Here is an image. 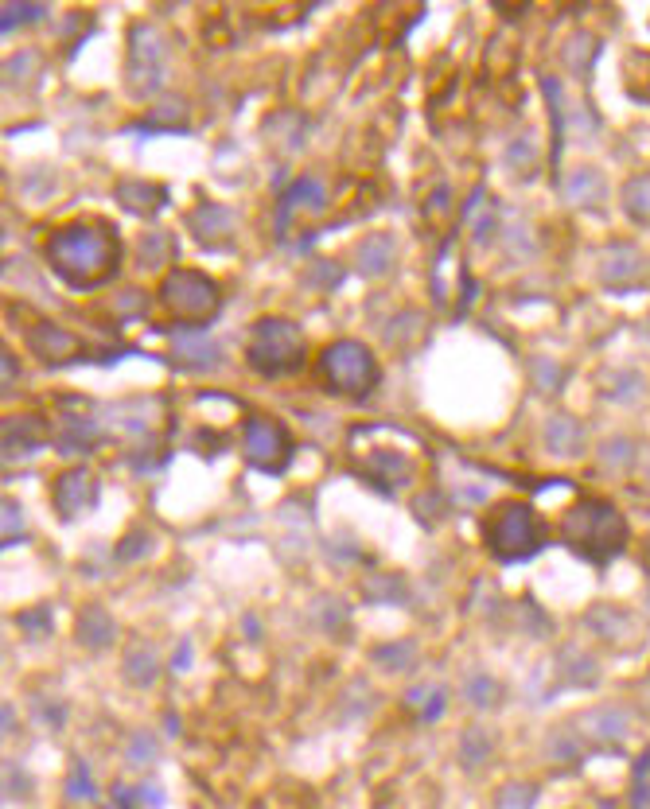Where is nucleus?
<instances>
[{
  "mask_svg": "<svg viewBox=\"0 0 650 809\" xmlns=\"http://www.w3.org/2000/svg\"><path fill=\"white\" fill-rule=\"evenodd\" d=\"M43 257L55 269V277L71 288H94L106 277H113L117 261H121V242L117 230L98 218H78L59 226L47 242H43Z\"/></svg>",
  "mask_w": 650,
  "mask_h": 809,
  "instance_id": "1",
  "label": "nucleus"
},
{
  "mask_svg": "<svg viewBox=\"0 0 650 809\" xmlns=\"http://www.w3.org/2000/svg\"><path fill=\"white\" fill-rule=\"evenodd\" d=\"M561 526H565V545L592 564L612 561L627 545V522L604 498H580Z\"/></svg>",
  "mask_w": 650,
  "mask_h": 809,
  "instance_id": "2",
  "label": "nucleus"
},
{
  "mask_svg": "<svg viewBox=\"0 0 650 809\" xmlns=\"http://www.w3.org/2000/svg\"><path fill=\"white\" fill-rule=\"evenodd\" d=\"M304 351L308 347H304V335H300L296 323L265 316L253 323L246 358H250V366L261 378H285V374L304 366Z\"/></svg>",
  "mask_w": 650,
  "mask_h": 809,
  "instance_id": "3",
  "label": "nucleus"
},
{
  "mask_svg": "<svg viewBox=\"0 0 650 809\" xmlns=\"http://www.w3.org/2000/svg\"><path fill=\"white\" fill-rule=\"evenodd\" d=\"M320 378H324V386L331 393L355 397V401L370 397L378 389V382H382L370 347H362L355 339H339V343L324 347V354H320Z\"/></svg>",
  "mask_w": 650,
  "mask_h": 809,
  "instance_id": "4",
  "label": "nucleus"
},
{
  "mask_svg": "<svg viewBox=\"0 0 650 809\" xmlns=\"http://www.w3.org/2000/svg\"><path fill=\"white\" fill-rule=\"evenodd\" d=\"M542 545H545V526L526 502L503 506V510L491 518V526H487V549L503 564L530 561Z\"/></svg>",
  "mask_w": 650,
  "mask_h": 809,
  "instance_id": "5",
  "label": "nucleus"
},
{
  "mask_svg": "<svg viewBox=\"0 0 650 809\" xmlns=\"http://www.w3.org/2000/svg\"><path fill=\"white\" fill-rule=\"evenodd\" d=\"M160 304L183 327H203V323H211L218 316L222 292H218V284L211 277L191 273V269H176L160 284Z\"/></svg>",
  "mask_w": 650,
  "mask_h": 809,
  "instance_id": "6",
  "label": "nucleus"
},
{
  "mask_svg": "<svg viewBox=\"0 0 650 809\" xmlns=\"http://www.w3.org/2000/svg\"><path fill=\"white\" fill-rule=\"evenodd\" d=\"M242 456L257 471H285L292 459V436L289 428L273 417H250L242 424Z\"/></svg>",
  "mask_w": 650,
  "mask_h": 809,
  "instance_id": "7",
  "label": "nucleus"
},
{
  "mask_svg": "<svg viewBox=\"0 0 650 809\" xmlns=\"http://www.w3.org/2000/svg\"><path fill=\"white\" fill-rule=\"evenodd\" d=\"M129 86L137 98H152L164 86V39L148 24L129 32Z\"/></svg>",
  "mask_w": 650,
  "mask_h": 809,
  "instance_id": "8",
  "label": "nucleus"
},
{
  "mask_svg": "<svg viewBox=\"0 0 650 809\" xmlns=\"http://www.w3.org/2000/svg\"><path fill=\"white\" fill-rule=\"evenodd\" d=\"M355 463H359L362 479H370L382 494L401 491V487L413 479V456H409V452H398V448H378V452L355 448Z\"/></svg>",
  "mask_w": 650,
  "mask_h": 809,
  "instance_id": "9",
  "label": "nucleus"
},
{
  "mask_svg": "<svg viewBox=\"0 0 650 809\" xmlns=\"http://www.w3.org/2000/svg\"><path fill=\"white\" fill-rule=\"evenodd\" d=\"M94 502H98V475L90 467H71V471L59 475V483H55V510H59V518L71 522L78 514H86Z\"/></svg>",
  "mask_w": 650,
  "mask_h": 809,
  "instance_id": "10",
  "label": "nucleus"
},
{
  "mask_svg": "<svg viewBox=\"0 0 650 809\" xmlns=\"http://www.w3.org/2000/svg\"><path fill=\"white\" fill-rule=\"evenodd\" d=\"M32 351L43 358V362H51V366H59V362H71L82 354V343L74 339L71 331H63V327H55V323H39L36 331H32Z\"/></svg>",
  "mask_w": 650,
  "mask_h": 809,
  "instance_id": "11",
  "label": "nucleus"
},
{
  "mask_svg": "<svg viewBox=\"0 0 650 809\" xmlns=\"http://www.w3.org/2000/svg\"><path fill=\"white\" fill-rule=\"evenodd\" d=\"M43 432L47 428L36 417H8L4 421V456H28V452H36L39 444L47 440Z\"/></svg>",
  "mask_w": 650,
  "mask_h": 809,
  "instance_id": "12",
  "label": "nucleus"
},
{
  "mask_svg": "<svg viewBox=\"0 0 650 809\" xmlns=\"http://www.w3.org/2000/svg\"><path fill=\"white\" fill-rule=\"evenodd\" d=\"M191 230H195V238H199V242L215 246V242H222V238L234 230V214L226 211V207L207 203V207H199V211L191 214Z\"/></svg>",
  "mask_w": 650,
  "mask_h": 809,
  "instance_id": "13",
  "label": "nucleus"
},
{
  "mask_svg": "<svg viewBox=\"0 0 650 809\" xmlns=\"http://www.w3.org/2000/svg\"><path fill=\"white\" fill-rule=\"evenodd\" d=\"M600 273H604L608 284H631L643 277V257L631 246H612L608 257H604V265H600Z\"/></svg>",
  "mask_w": 650,
  "mask_h": 809,
  "instance_id": "14",
  "label": "nucleus"
},
{
  "mask_svg": "<svg viewBox=\"0 0 650 809\" xmlns=\"http://www.w3.org/2000/svg\"><path fill=\"white\" fill-rule=\"evenodd\" d=\"M545 444L553 456H580L584 452V436H580V424L573 417H553L545 424Z\"/></svg>",
  "mask_w": 650,
  "mask_h": 809,
  "instance_id": "15",
  "label": "nucleus"
},
{
  "mask_svg": "<svg viewBox=\"0 0 650 809\" xmlns=\"http://www.w3.org/2000/svg\"><path fill=\"white\" fill-rule=\"evenodd\" d=\"M78 638L90 646V650H102V646H113V638H117V627H113V619H109L106 611H98V607H90L86 615H82V623H78Z\"/></svg>",
  "mask_w": 650,
  "mask_h": 809,
  "instance_id": "16",
  "label": "nucleus"
},
{
  "mask_svg": "<svg viewBox=\"0 0 650 809\" xmlns=\"http://www.w3.org/2000/svg\"><path fill=\"white\" fill-rule=\"evenodd\" d=\"M164 199H168V195H164V187H156V183H125V187H121V203L133 207V211L152 214Z\"/></svg>",
  "mask_w": 650,
  "mask_h": 809,
  "instance_id": "17",
  "label": "nucleus"
},
{
  "mask_svg": "<svg viewBox=\"0 0 650 809\" xmlns=\"http://www.w3.org/2000/svg\"><path fill=\"white\" fill-rule=\"evenodd\" d=\"M176 362L183 366H215L218 362V347L215 343H207V339H180L176 343Z\"/></svg>",
  "mask_w": 650,
  "mask_h": 809,
  "instance_id": "18",
  "label": "nucleus"
},
{
  "mask_svg": "<svg viewBox=\"0 0 650 809\" xmlns=\"http://www.w3.org/2000/svg\"><path fill=\"white\" fill-rule=\"evenodd\" d=\"M444 701H448L444 685H429V689H413V693H409V704L421 712V720H425V724H433L436 716L444 712Z\"/></svg>",
  "mask_w": 650,
  "mask_h": 809,
  "instance_id": "19",
  "label": "nucleus"
},
{
  "mask_svg": "<svg viewBox=\"0 0 650 809\" xmlns=\"http://www.w3.org/2000/svg\"><path fill=\"white\" fill-rule=\"evenodd\" d=\"M600 195H604V187H600L596 172L580 168V172L569 176V187H565V199H569V203H592V199H600Z\"/></svg>",
  "mask_w": 650,
  "mask_h": 809,
  "instance_id": "20",
  "label": "nucleus"
},
{
  "mask_svg": "<svg viewBox=\"0 0 650 809\" xmlns=\"http://www.w3.org/2000/svg\"><path fill=\"white\" fill-rule=\"evenodd\" d=\"M98 440H94V428L82 421H74L71 428H63V436H59V448L67 452V456H82V452H90Z\"/></svg>",
  "mask_w": 650,
  "mask_h": 809,
  "instance_id": "21",
  "label": "nucleus"
},
{
  "mask_svg": "<svg viewBox=\"0 0 650 809\" xmlns=\"http://www.w3.org/2000/svg\"><path fill=\"white\" fill-rule=\"evenodd\" d=\"M538 802V786L534 782H510L499 794V809H534Z\"/></svg>",
  "mask_w": 650,
  "mask_h": 809,
  "instance_id": "22",
  "label": "nucleus"
},
{
  "mask_svg": "<svg viewBox=\"0 0 650 809\" xmlns=\"http://www.w3.org/2000/svg\"><path fill=\"white\" fill-rule=\"evenodd\" d=\"M129 759L137 763V767H148V763H156L160 759V743L152 732H137V736L129 739Z\"/></svg>",
  "mask_w": 650,
  "mask_h": 809,
  "instance_id": "23",
  "label": "nucleus"
},
{
  "mask_svg": "<svg viewBox=\"0 0 650 809\" xmlns=\"http://www.w3.org/2000/svg\"><path fill=\"white\" fill-rule=\"evenodd\" d=\"M67 794L78 798V802H90V798H98V786L90 782V771H86V763L82 759H74V771H71V782H67Z\"/></svg>",
  "mask_w": 650,
  "mask_h": 809,
  "instance_id": "24",
  "label": "nucleus"
},
{
  "mask_svg": "<svg viewBox=\"0 0 650 809\" xmlns=\"http://www.w3.org/2000/svg\"><path fill=\"white\" fill-rule=\"evenodd\" d=\"M300 203H308V207H320L324 203V191H320V183L316 179H296V187L289 191V199H285V207H300Z\"/></svg>",
  "mask_w": 650,
  "mask_h": 809,
  "instance_id": "25",
  "label": "nucleus"
},
{
  "mask_svg": "<svg viewBox=\"0 0 650 809\" xmlns=\"http://www.w3.org/2000/svg\"><path fill=\"white\" fill-rule=\"evenodd\" d=\"M503 697V689L491 681V677H475L468 685V701L475 704V708H491V704Z\"/></svg>",
  "mask_w": 650,
  "mask_h": 809,
  "instance_id": "26",
  "label": "nucleus"
},
{
  "mask_svg": "<svg viewBox=\"0 0 650 809\" xmlns=\"http://www.w3.org/2000/svg\"><path fill=\"white\" fill-rule=\"evenodd\" d=\"M125 669H129V677H133L137 685H152V677H156V658H152L148 650H137Z\"/></svg>",
  "mask_w": 650,
  "mask_h": 809,
  "instance_id": "27",
  "label": "nucleus"
},
{
  "mask_svg": "<svg viewBox=\"0 0 650 809\" xmlns=\"http://www.w3.org/2000/svg\"><path fill=\"white\" fill-rule=\"evenodd\" d=\"M627 207L635 214H643V218H650V179H635L627 187Z\"/></svg>",
  "mask_w": 650,
  "mask_h": 809,
  "instance_id": "28",
  "label": "nucleus"
},
{
  "mask_svg": "<svg viewBox=\"0 0 650 809\" xmlns=\"http://www.w3.org/2000/svg\"><path fill=\"white\" fill-rule=\"evenodd\" d=\"M39 16H43V8H36V4H8L0 24H4V32H12L20 20H39Z\"/></svg>",
  "mask_w": 650,
  "mask_h": 809,
  "instance_id": "29",
  "label": "nucleus"
},
{
  "mask_svg": "<svg viewBox=\"0 0 650 809\" xmlns=\"http://www.w3.org/2000/svg\"><path fill=\"white\" fill-rule=\"evenodd\" d=\"M20 537H24V518H20V506L8 498V502H4V545H8V541H20Z\"/></svg>",
  "mask_w": 650,
  "mask_h": 809,
  "instance_id": "30",
  "label": "nucleus"
},
{
  "mask_svg": "<svg viewBox=\"0 0 650 809\" xmlns=\"http://www.w3.org/2000/svg\"><path fill=\"white\" fill-rule=\"evenodd\" d=\"M487 755H491V751H487V736H479V732H475V736H464V767H475V763H483V759H487Z\"/></svg>",
  "mask_w": 650,
  "mask_h": 809,
  "instance_id": "31",
  "label": "nucleus"
},
{
  "mask_svg": "<svg viewBox=\"0 0 650 809\" xmlns=\"http://www.w3.org/2000/svg\"><path fill=\"white\" fill-rule=\"evenodd\" d=\"M592 732H596V736H623V716H615V712H596V716H592Z\"/></svg>",
  "mask_w": 650,
  "mask_h": 809,
  "instance_id": "32",
  "label": "nucleus"
},
{
  "mask_svg": "<svg viewBox=\"0 0 650 809\" xmlns=\"http://www.w3.org/2000/svg\"><path fill=\"white\" fill-rule=\"evenodd\" d=\"M145 549H148V533H145V529H137V541H133V537H125V541H121V549H117V557H121V561H129V557H141Z\"/></svg>",
  "mask_w": 650,
  "mask_h": 809,
  "instance_id": "33",
  "label": "nucleus"
},
{
  "mask_svg": "<svg viewBox=\"0 0 650 809\" xmlns=\"http://www.w3.org/2000/svg\"><path fill=\"white\" fill-rule=\"evenodd\" d=\"M137 798H141L145 806H152V809L164 806V790H160L156 782H141V786H137Z\"/></svg>",
  "mask_w": 650,
  "mask_h": 809,
  "instance_id": "34",
  "label": "nucleus"
},
{
  "mask_svg": "<svg viewBox=\"0 0 650 809\" xmlns=\"http://www.w3.org/2000/svg\"><path fill=\"white\" fill-rule=\"evenodd\" d=\"M137 790H129V786H113V809H137Z\"/></svg>",
  "mask_w": 650,
  "mask_h": 809,
  "instance_id": "35",
  "label": "nucleus"
}]
</instances>
